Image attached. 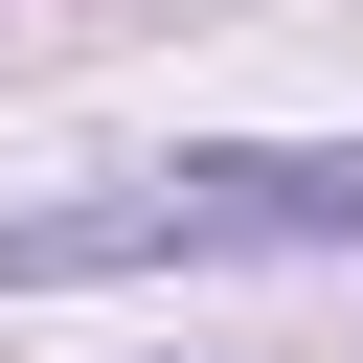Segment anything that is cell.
Instances as JSON below:
<instances>
[{"label":"cell","instance_id":"obj_1","mask_svg":"<svg viewBox=\"0 0 363 363\" xmlns=\"http://www.w3.org/2000/svg\"><path fill=\"white\" fill-rule=\"evenodd\" d=\"M363 227V159H182L136 204H68V227H0V272H136V250H340Z\"/></svg>","mask_w":363,"mask_h":363}]
</instances>
